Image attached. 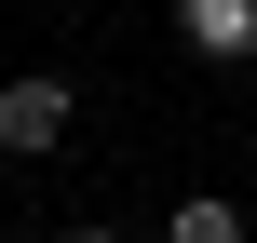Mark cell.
<instances>
[{"label": "cell", "mask_w": 257, "mask_h": 243, "mask_svg": "<svg viewBox=\"0 0 257 243\" xmlns=\"http://www.w3.org/2000/svg\"><path fill=\"white\" fill-rule=\"evenodd\" d=\"M81 135V81L68 68H0V162H68Z\"/></svg>", "instance_id": "cell-1"}, {"label": "cell", "mask_w": 257, "mask_h": 243, "mask_svg": "<svg viewBox=\"0 0 257 243\" xmlns=\"http://www.w3.org/2000/svg\"><path fill=\"white\" fill-rule=\"evenodd\" d=\"M163 14H176V41H190L217 81H230V68H257V0H163Z\"/></svg>", "instance_id": "cell-2"}, {"label": "cell", "mask_w": 257, "mask_h": 243, "mask_svg": "<svg viewBox=\"0 0 257 243\" xmlns=\"http://www.w3.org/2000/svg\"><path fill=\"white\" fill-rule=\"evenodd\" d=\"M163 243H257V216H244V189H176Z\"/></svg>", "instance_id": "cell-3"}, {"label": "cell", "mask_w": 257, "mask_h": 243, "mask_svg": "<svg viewBox=\"0 0 257 243\" xmlns=\"http://www.w3.org/2000/svg\"><path fill=\"white\" fill-rule=\"evenodd\" d=\"M54 243H136V230H122V216H68Z\"/></svg>", "instance_id": "cell-4"}]
</instances>
